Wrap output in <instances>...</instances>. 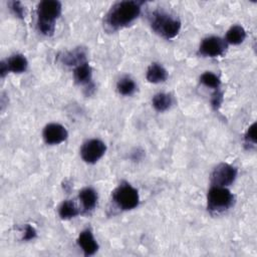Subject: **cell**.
<instances>
[{"label":"cell","instance_id":"obj_1","mask_svg":"<svg viewBox=\"0 0 257 257\" xmlns=\"http://www.w3.org/2000/svg\"><path fill=\"white\" fill-rule=\"evenodd\" d=\"M142 1H120L111 6L105 15L104 22L109 29L117 30L137 19L141 13Z\"/></svg>","mask_w":257,"mask_h":257},{"label":"cell","instance_id":"obj_2","mask_svg":"<svg viewBox=\"0 0 257 257\" xmlns=\"http://www.w3.org/2000/svg\"><path fill=\"white\" fill-rule=\"evenodd\" d=\"M61 14V3L56 0H44L37 6V28L46 36L53 34L55 20Z\"/></svg>","mask_w":257,"mask_h":257},{"label":"cell","instance_id":"obj_3","mask_svg":"<svg viewBox=\"0 0 257 257\" xmlns=\"http://www.w3.org/2000/svg\"><path fill=\"white\" fill-rule=\"evenodd\" d=\"M149 19L153 30L167 39L177 36L181 29L180 20L162 10L153 11Z\"/></svg>","mask_w":257,"mask_h":257},{"label":"cell","instance_id":"obj_4","mask_svg":"<svg viewBox=\"0 0 257 257\" xmlns=\"http://www.w3.org/2000/svg\"><path fill=\"white\" fill-rule=\"evenodd\" d=\"M234 203L233 194L226 187L212 186L207 195L208 210L220 213L228 210Z\"/></svg>","mask_w":257,"mask_h":257},{"label":"cell","instance_id":"obj_5","mask_svg":"<svg viewBox=\"0 0 257 257\" xmlns=\"http://www.w3.org/2000/svg\"><path fill=\"white\" fill-rule=\"evenodd\" d=\"M113 202L121 210H132L139 205L140 196L138 191L128 183H121L112 192Z\"/></svg>","mask_w":257,"mask_h":257},{"label":"cell","instance_id":"obj_6","mask_svg":"<svg viewBox=\"0 0 257 257\" xmlns=\"http://www.w3.org/2000/svg\"><path fill=\"white\" fill-rule=\"evenodd\" d=\"M237 176V170L233 166L221 163L219 164L211 174L212 186L227 187L231 185Z\"/></svg>","mask_w":257,"mask_h":257},{"label":"cell","instance_id":"obj_7","mask_svg":"<svg viewBox=\"0 0 257 257\" xmlns=\"http://www.w3.org/2000/svg\"><path fill=\"white\" fill-rule=\"evenodd\" d=\"M105 151L106 146L103 142L97 139H92L82 145L80 155L85 163L94 164L104 155Z\"/></svg>","mask_w":257,"mask_h":257},{"label":"cell","instance_id":"obj_8","mask_svg":"<svg viewBox=\"0 0 257 257\" xmlns=\"http://www.w3.org/2000/svg\"><path fill=\"white\" fill-rule=\"evenodd\" d=\"M227 48V42L217 36H210L203 39L199 47V52L204 56L217 57L223 55Z\"/></svg>","mask_w":257,"mask_h":257},{"label":"cell","instance_id":"obj_9","mask_svg":"<svg viewBox=\"0 0 257 257\" xmlns=\"http://www.w3.org/2000/svg\"><path fill=\"white\" fill-rule=\"evenodd\" d=\"M68 137L66 128L59 123H49L43 130L44 142L48 145H58Z\"/></svg>","mask_w":257,"mask_h":257},{"label":"cell","instance_id":"obj_10","mask_svg":"<svg viewBox=\"0 0 257 257\" xmlns=\"http://www.w3.org/2000/svg\"><path fill=\"white\" fill-rule=\"evenodd\" d=\"M77 244L81 248L85 256L93 255L98 250V244L89 229L83 230L79 234L77 238Z\"/></svg>","mask_w":257,"mask_h":257},{"label":"cell","instance_id":"obj_11","mask_svg":"<svg viewBox=\"0 0 257 257\" xmlns=\"http://www.w3.org/2000/svg\"><path fill=\"white\" fill-rule=\"evenodd\" d=\"M85 49L82 47H76L73 50L67 51L60 56V60L65 65H79L82 62H85Z\"/></svg>","mask_w":257,"mask_h":257},{"label":"cell","instance_id":"obj_12","mask_svg":"<svg viewBox=\"0 0 257 257\" xmlns=\"http://www.w3.org/2000/svg\"><path fill=\"white\" fill-rule=\"evenodd\" d=\"M146 77L149 82L160 83L167 80L168 72L161 64L154 62L149 66Z\"/></svg>","mask_w":257,"mask_h":257},{"label":"cell","instance_id":"obj_13","mask_svg":"<svg viewBox=\"0 0 257 257\" xmlns=\"http://www.w3.org/2000/svg\"><path fill=\"white\" fill-rule=\"evenodd\" d=\"M78 198L85 212H90L94 209L97 202V194L92 188H84L79 192Z\"/></svg>","mask_w":257,"mask_h":257},{"label":"cell","instance_id":"obj_14","mask_svg":"<svg viewBox=\"0 0 257 257\" xmlns=\"http://www.w3.org/2000/svg\"><path fill=\"white\" fill-rule=\"evenodd\" d=\"M5 61H6L8 70L15 73L24 72L28 66V61L26 57L22 54H14Z\"/></svg>","mask_w":257,"mask_h":257},{"label":"cell","instance_id":"obj_15","mask_svg":"<svg viewBox=\"0 0 257 257\" xmlns=\"http://www.w3.org/2000/svg\"><path fill=\"white\" fill-rule=\"evenodd\" d=\"M74 80L79 84H88L91 80V68L85 61L75 66L73 71Z\"/></svg>","mask_w":257,"mask_h":257},{"label":"cell","instance_id":"obj_16","mask_svg":"<svg viewBox=\"0 0 257 257\" xmlns=\"http://www.w3.org/2000/svg\"><path fill=\"white\" fill-rule=\"evenodd\" d=\"M246 38V31L240 25L232 26L226 33V42L237 45L242 43Z\"/></svg>","mask_w":257,"mask_h":257},{"label":"cell","instance_id":"obj_17","mask_svg":"<svg viewBox=\"0 0 257 257\" xmlns=\"http://www.w3.org/2000/svg\"><path fill=\"white\" fill-rule=\"evenodd\" d=\"M58 213L61 219L66 220V219H70L77 216L79 214V209L74 202L70 200H66L61 203L58 209Z\"/></svg>","mask_w":257,"mask_h":257},{"label":"cell","instance_id":"obj_18","mask_svg":"<svg viewBox=\"0 0 257 257\" xmlns=\"http://www.w3.org/2000/svg\"><path fill=\"white\" fill-rule=\"evenodd\" d=\"M153 106L158 110V111H165L167 110L171 105H172V96L168 93H157L154 95L153 99Z\"/></svg>","mask_w":257,"mask_h":257},{"label":"cell","instance_id":"obj_19","mask_svg":"<svg viewBox=\"0 0 257 257\" xmlns=\"http://www.w3.org/2000/svg\"><path fill=\"white\" fill-rule=\"evenodd\" d=\"M116 88H117V91L120 94H122V95H131L136 90V83H135V81L132 78H130L127 76H124V77H121L117 81Z\"/></svg>","mask_w":257,"mask_h":257},{"label":"cell","instance_id":"obj_20","mask_svg":"<svg viewBox=\"0 0 257 257\" xmlns=\"http://www.w3.org/2000/svg\"><path fill=\"white\" fill-rule=\"evenodd\" d=\"M200 81L207 87H211L214 89H218L221 84L220 78L216 74H214L213 72H210V71L204 72L200 77Z\"/></svg>","mask_w":257,"mask_h":257},{"label":"cell","instance_id":"obj_21","mask_svg":"<svg viewBox=\"0 0 257 257\" xmlns=\"http://www.w3.org/2000/svg\"><path fill=\"white\" fill-rule=\"evenodd\" d=\"M9 7L11 9V11L13 12V14L18 17V18H24L25 15V11H24V7L22 6L21 2L19 1H11L9 2Z\"/></svg>","mask_w":257,"mask_h":257},{"label":"cell","instance_id":"obj_22","mask_svg":"<svg viewBox=\"0 0 257 257\" xmlns=\"http://www.w3.org/2000/svg\"><path fill=\"white\" fill-rule=\"evenodd\" d=\"M245 142L246 144H256V123L254 122L253 124H251L246 134H245Z\"/></svg>","mask_w":257,"mask_h":257},{"label":"cell","instance_id":"obj_23","mask_svg":"<svg viewBox=\"0 0 257 257\" xmlns=\"http://www.w3.org/2000/svg\"><path fill=\"white\" fill-rule=\"evenodd\" d=\"M222 101H223V92L216 89V92L212 95V99H211V104L213 108L218 109L221 106Z\"/></svg>","mask_w":257,"mask_h":257},{"label":"cell","instance_id":"obj_24","mask_svg":"<svg viewBox=\"0 0 257 257\" xmlns=\"http://www.w3.org/2000/svg\"><path fill=\"white\" fill-rule=\"evenodd\" d=\"M36 230L34 229V227H32L31 225L27 224L25 226V229H24V233H23V237L22 239L23 240H32L36 237Z\"/></svg>","mask_w":257,"mask_h":257},{"label":"cell","instance_id":"obj_25","mask_svg":"<svg viewBox=\"0 0 257 257\" xmlns=\"http://www.w3.org/2000/svg\"><path fill=\"white\" fill-rule=\"evenodd\" d=\"M8 71L9 70H8L6 61H1V63H0V74H1V77H4Z\"/></svg>","mask_w":257,"mask_h":257}]
</instances>
